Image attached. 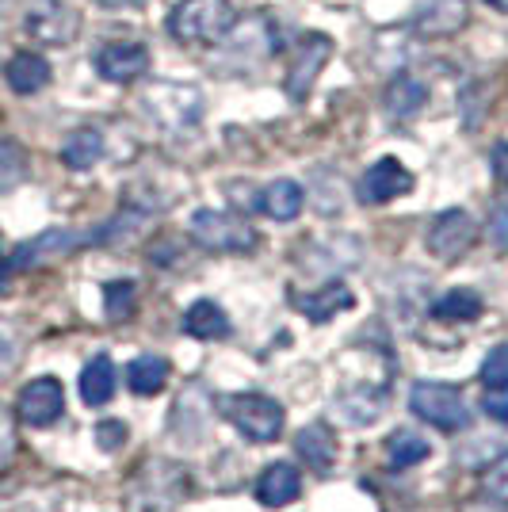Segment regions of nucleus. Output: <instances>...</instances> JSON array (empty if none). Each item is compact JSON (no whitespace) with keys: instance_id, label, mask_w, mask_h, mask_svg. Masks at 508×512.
<instances>
[{"instance_id":"nucleus-1","label":"nucleus","mask_w":508,"mask_h":512,"mask_svg":"<svg viewBox=\"0 0 508 512\" xmlns=\"http://www.w3.org/2000/svg\"><path fill=\"white\" fill-rule=\"evenodd\" d=\"M233 23L230 0H180L169 12V31L188 46H218Z\"/></svg>"},{"instance_id":"nucleus-2","label":"nucleus","mask_w":508,"mask_h":512,"mask_svg":"<svg viewBox=\"0 0 508 512\" xmlns=\"http://www.w3.org/2000/svg\"><path fill=\"white\" fill-rule=\"evenodd\" d=\"M218 406H222V417L245 440H253V444H272V440H279L283 421H287L283 406H279L276 398H268V394H233V398H222Z\"/></svg>"},{"instance_id":"nucleus-3","label":"nucleus","mask_w":508,"mask_h":512,"mask_svg":"<svg viewBox=\"0 0 508 512\" xmlns=\"http://www.w3.org/2000/svg\"><path fill=\"white\" fill-rule=\"evenodd\" d=\"M191 237L211 253H253L256 241H260L245 218L226 211H195L191 214Z\"/></svg>"},{"instance_id":"nucleus-4","label":"nucleus","mask_w":508,"mask_h":512,"mask_svg":"<svg viewBox=\"0 0 508 512\" xmlns=\"http://www.w3.org/2000/svg\"><path fill=\"white\" fill-rule=\"evenodd\" d=\"M409 406H413V413L421 421H428V425L440 428V432H459V428L470 425V409H466L463 394L455 386L417 383L413 394H409Z\"/></svg>"},{"instance_id":"nucleus-5","label":"nucleus","mask_w":508,"mask_h":512,"mask_svg":"<svg viewBox=\"0 0 508 512\" xmlns=\"http://www.w3.org/2000/svg\"><path fill=\"white\" fill-rule=\"evenodd\" d=\"M146 107H149V115L157 119V127L180 134V130H191L199 123V115H203V96L191 85H153L146 96Z\"/></svg>"},{"instance_id":"nucleus-6","label":"nucleus","mask_w":508,"mask_h":512,"mask_svg":"<svg viewBox=\"0 0 508 512\" xmlns=\"http://www.w3.org/2000/svg\"><path fill=\"white\" fill-rule=\"evenodd\" d=\"M218 46H226V50H222V62H230L233 69L241 73V69H253V65H260L264 58H272V50H276V31L268 27L264 16H249L245 23H233L230 35Z\"/></svg>"},{"instance_id":"nucleus-7","label":"nucleus","mask_w":508,"mask_h":512,"mask_svg":"<svg viewBox=\"0 0 508 512\" xmlns=\"http://www.w3.org/2000/svg\"><path fill=\"white\" fill-rule=\"evenodd\" d=\"M23 27L27 35H35L46 46H65L77 39L81 31V16L77 8H69L65 0H31L23 12Z\"/></svg>"},{"instance_id":"nucleus-8","label":"nucleus","mask_w":508,"mask_h":512,"mask_svg":"<svg viewBox=\"0 0 508 512\" xmlns=\"http://www.w3.org/2000/svg\"><path fill=\"white\" fill-rule=\"evenodd\" d=\"M329 54H333V39L329 35H302L295 46V62H291V73H287V96L302 104L310 96V88L318 81V73L329 65Z\"/></svg>"},{"instance_id":"nucleus-9","label":"nucleus","mask_w":508,"mask_h":512,"mask_svg":"<svg viewBox=\"0 0 508 512\" xmlns=\"http://www.w3.org/2000/svg\"><path fill=\"white\" fill-rule=\"evenodd\" d=\"M474 237H478L474 218L463 207H451V211H444L432 222V230H428V253L451 264V260H459L474 245Z\"/></svg>"},{"instance_id":"nucleus-10","label":"nucleus","mask_w":508,"mask_h":512,"mask_svg":"<svg viewBox=\"0 0 508 512\" xmlns=\"http://www.w3.org/2000/svg\"><path fill=\"white\" fill-rule=\"evenodd\" d=\"M360 199L367 207H379V203H394L405 192H413V172L405 169L398 157H382L371 169L360 176Z\"/></svg>"},{"instance_id":"nucleus-11","label":"nucleus","mask_w":508,"mask_h":512,"mask_svg":"<svg viewBox=\"0 0 508 512\" xmlns=\"http://www.w3.org/2000/svg\"><path fill=\"white\" fill-rule=\"evenodd\" d=\"M20 421L31 428H50L65 409V390L54 375H43L20 390Z\"/></svg>"},{"instance_id":"nucleus-12","label":"nucleus","mask_w":508,"mask_h":512,"mask_svg":"<svg viewBox=\"0 0 508 512\" xmlns=\"http://www.w3.org/2000/svg\"><path fill=\"white\" fill-rule=\"evenodd\" d=\"M466 20H470V4L466 0H417V8H413V31L421 39L459 35Z\"/></svg>"},{"instance_id":"nucleus-13","label":"nucleus","mask_w":508,"mask_h":512,"mask_svg":"<svg viewBox=\"0 0 508 512\" xmlns=\"http://www.w3.org/2000/svg\"><path fill=\"white\" fill-rule=\"evenodd\" d=\"M149 69V50L142 43H107L96 50V73L111 85H130Z\"/></svg>"},{"instance_id":"nucleus-14","label":"nucleus","mask_w":508,"mask_h":512,"mask_svg":"<svg viewBox=\"0 0 508 512\" xmlns=\"http://www.w3.org/2000/svg\"><path fill=\"white\" fill-rule=\"evenodd\" d=\"M81 241H85V237L73 234V230H46V234L23 241L20 249L8 256V264H12V272H20V268H35V264H43V260L73 253Z\"/></svg>"},{"instance_id":"nucleus-15","label":"nucleus","mask_w":508,"mask_h":512,"mask_svg":"<svg viewBox=\"0 0 508 512\" xmlns=\"http://www.w3.org/2000/svg\"><path fill=\"white\" fill-rule=\"evenodd\" d=\"M291 306L302 310L310 321H329L340 310H352L356 295L344 287V283H325L318 291H291Z\"/></svg>"},{"instance_id":"nucleus-16","label":"nucleus","mask_w":508,"mask_h":512,"mask_svg":"<svg viewBox=\"0 0 508 512\" xmlns=\"http://www.w3.org/2000/svg\"><path fill=\"white\" fill-rule=\"evenodd\" d=\"M298 493H302V474H298L295 463H272V467H264V474L256 478V497L268 509L291 505Z\"/></svg>"},{"instance_id":"nucleus-17","label":"nucleus","mask_w":508,"mask_h":512,"mask_svg":"<svg viewBox=\"0 0 508 512\" xmlns=\"http://www.w3.org/2000/svg\"><path fill=\"white\" fill-rule=\"evenodd\" d=\"M295 455L310 470L325 474V470L337 463V436H333V428L321 425V421H314V425H306V428H298Z\"/></svg>"},{"instance_id":"nucleus-18","label":"nucleus","mask_w":508,"mask_h":512,"mask_svg":"<svg viewBox=\"0 0 508 512\" xmlns=\"http://www.w3.org/2000/svg\"><path fill=\"white\" fill-rule=\"evenodd\" d=\"M4 77H8L12 92H20V96H35L39 88L50 85V62H43L39 54L20 50L12 62L4 65Z\"/></svg>"},{"instance_id":"nucleus-19","label":"nucleus","mask_w":508,"mask_h":512,"mask_svg":"<svg viewBox=\"0 0 508 512\" xmlns=\"http://www.w3.org/2000/svg\"><path fill=\"white\" fill-rule=\"evenodd\" d=\"M428 104V88L417 81V77H394L390 85H386V96H382V107H386V115H394V119H413L421 107Z\"/></svg>"},{"instance_id":"nucleus-20","label":"nucleus","mask_w":508,"mask_h":512,"mask_svg":"<svg viewBox=\"0 0 508 512\" xmlns=\"http://www.w3.org/2000/svg\"><path fill=\"white\" fill-rule=\"evenodd\" d=\"M172 367L165 356H134L127 363V386L134 394H142V398H153V394H161L165 383H169Z\"/></svg>"},{"instance_id":"nucleus-21","label":"nucleus","mask_w":508,"mask_h":512,"mask_svg":"<svg viewBox=\"0 0 508 512\" xmlns=\"http://www.w3.org/2000/svg\"><path fill=\"white\" fill-rule=\"evenodd\" d=\"M184 329H188L195 341H222V337H230V318L222 314L218 302L203 299V302H191L188 306Z\"/></svg>"},{"instance_id":"nucleus-22","label":"nucleus","mask_w":508,"mask_h":512,"mask_svg":"<svg viewBox=\"0 0 508 512\" xmlns=\"http://www.w3.org/2000/svg\"><path fill=\"white\" fill-rule=\"evenodd\" d=\"M115 363L107 360V356H96V360L85 363V371H81V379H77V390H81V398H85V406H107L111 402V394H115Z\"/></svg>"},{"instance_id":"nucleus-23","label":"nucleus","mask_w":508,"mask_h":512,"mask_svg":"<svg viewBox=\"0 0 508 512\" xmlns=\"http://www.w3.org/2000/svg\"><path fill=\"white\" fill-rule=\"evenodd\" d=\"M302 203H306V192H302V184H295V180H272L264 188V195H260V211L268 214V218H276V222L298 218Z\"/></svg>"},{"instance_id":"nucleus-24","label":"nucleus","mask_w":508,"mask_h":512,"mask_svg":"<svg viewBox=\"0 0 508 512\" xmlns=\"http://www.w3.org/2000/svg\"><path fill=\"white\" fill-rule=\"evenodd\" d=\"M100 157H104V134H100L96 127H81L65 138V146H62L65 169L88 172Z\"/></svg>"},{"instance_id":"nucleus-25","label":"nucleus","mask_w":508,"mask_h":512,"mask_svg":"<svg viewBox=\"0 0 508 512\" xmlns=\"http://www.w3.org/2000/svg\"><path fill=\"white\" fill-rule=\"evenodd\" d=\"M482 310H486V302L470 287H451L447 295L432 302V318L436 321H474L482 318Z\"/></svg>"},{"instance_id":"nucleus-26","label":"nucleus","mask_w":508,"mask_h":512,"mask_svg":"<svg viewBox=\"0 0 508 512\" xmlns=\"http://www.w3.org/2000/svg\"><path fill=\"white\" fill-rule=\"evenodd\" d=\"M428 440H424L421 432H413V428H398V432H390V440H386V459H390V467L394 470H409L424 463L428 459Z\"/></svg>"},{"instance_id":"nucleus-27","label":"nucleus","mask_w":508,"mask_h":512,"mask_svg":"<svg viewBox=\"0 0 508 512\" xmlns=\"http://www.w3.org/2000/svg\"><path fill=\"white\" fill-rule=\"evenodd\" d=\"M23 176H27V153L20 142L4 138L0 142V192H12Z\"/></svg>"},{"instance_id":"nucleus-28","label":"nucleus","mask_w":508,"mask_h":512,"mask_svg":"<svg viewBox=\"0 0 508 512\" xmlns=\"http://www.w3.org/2000/svg\"><path fill=\"white\" fill-rule=\"evenodd\" d=\"M134 302H138V287L130 279H115L104 287V306L111 321H127L134 314Z\"/></svg>"},{"instance_id":"nucleus-29","label":"nucleus","mask_w":508,"mask_h":512,"mask_svg":"<svg viewBox=\"0 0 508 512\" xmlns=\"http://www.w3.org/2000/svg\"><path fill=\"white\" fill-rule=\"evenodd\" d=\"M482 490H486L493 501L508 505V455H501V459L482 474Z\"/></svg>"},{"instance_id":"nucleus-30","label":"nucleus","mask_w":508,"mask_h":512,"mask_svg":"<svg viewBox=\"0 0 508 512\" xmlns=\"http://www.w3.org/2000/svg\"><path fill=\"white\" fill-rule=\"evenodd\" d=\"M482 383L486 386H508V344H497L482 363Z\"/></svg>"},{"instance_id":"nucleus-31","label":"nucleus","mask_w":508,"mask_h":512,"mask_svg":"<svg viewBox=\"0 0 508 512\" xmlns=\"http://www.w3.org/2000/svg\"><path fill=\"white\" fill-rule=\"evenodd\" d=\"M96 444H100V451H119L127 444V425L123 421H100L96 425Z\"/></svg>"},{"instance_id":"nucleus-32","label":"nucleus","mask_w":508,"mask_h":512,"mask_svg":"<svg viewBox=\"0 0 508 512\" xmlns=\"http://www.w3.org/2000/svg\"><path fill=\"white\" fill-rule=\"evenodd\" d=\"M482 409H486L493 421L508 425V386H486V394H482Z\"/></svg>"},{"instance_id":"nucleus-33","label":"nucleus","mask_w":508,"mask_h":512,"mask_svg":"<svg viewBox=\"0 0 508 512\" xmlns=\"http://www.w3.org/2000/svg\"><path fill=\"white\" fill-rule=\"evenodd\" d=\"M12 455H16V425H12L8 409H0V470L8 467Z\"/></svg>"},{"instance_id":"nucleus-34","label":"nucleus","mask_w":508,"mask_h":512,"mask_svg":"<svg viewBox=\"0 0 508 512\" xmlns=\"http://www.w3.org/2000/svg\"><path fill=\"white\" fill-rule=\"evenodd\" d=\"M489 241H493L501 253H508V207H497L493 218H489Z\"/></svg>"},{"instance_id":"nucleus-35","label":"nucleus","mask_w":508,"mask_h":512,"mask_svg":"<svg viewBox=\"0 0 508 512\" xmlns=\"http://www.w3.org/2000/svg\"><path fill=\"white\" fill-rule=\"evenodd\" d=\"M16 356H20L16 337H12V329L0 321V371H4V367H12V363H16Z\"/></svg>"},{"instance_id":"nucleus-36","label":"nucleus","mask_w":508,"mask_h":512,"mask_svg":"<svg viewBox=\"0 0 508 512\" xmlns=\"http://www.w3.org/2000/svg\"><path fill=\"white\" fill-rule=\"evenodd\" d=\"M493 172H497V180L508 184V142H501V146L493 150Z\"/></svg>"},{"instance_id":"nucleus-37","label":"nucleus","mask_w":508,"mask_h":512,"mask_svg":"<svg viewBox=\"0 0 508 512\" xmlns=\"http://www.w3.org/2000/svg\"><path fill=\"white\" fill-rule=\"evenodd\" d=\"M104 8H146V0H100Z\"/></svg>"},{"instance_id":"nucleus-38","label":"nucleus","mask_w":508,"mask_h":512,"mask_svg":"<svg viewBox=\"0 0 508 512\" xmlns=\"http://www.w3.org/2000/svg\"><path fill=\"white\" fill-rule=\"evenodd\" d=\"M8 272H12V264H8V256L0 253V291L8 287Z\"/></svg>"},{"instance_id":"nucleus-39","label":"nucleus","mask_w":508,"mask_h":512,"mask_svg":"<svg viewBox=\"0 0 508 512\" xmlns=\"http://www.w3.org/2000/svg\"><path fill=\"white\" fill-rule=\"evenodd\" d=\"M489 4H493L497 12H508V0H489Z\"/></svg>"}]
</instances>
